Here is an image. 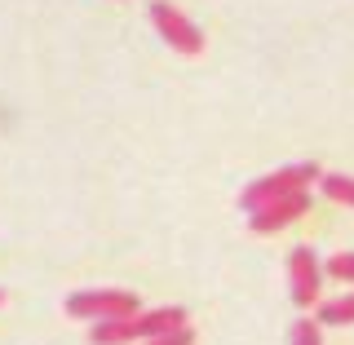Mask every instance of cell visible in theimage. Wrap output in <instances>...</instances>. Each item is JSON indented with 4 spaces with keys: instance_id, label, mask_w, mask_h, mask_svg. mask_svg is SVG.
I'll use <instances>...</instances> for the list:
<instances>
[{
    "instance_id": "obj_1",
    "label": "cell",
    "mask_w": 354,
    "mask_h": 345,
    "mask_svg": "<svg viewBox=\"0 0 354 345\" xmlns=\"http://www.w3.org/2000/svg\"><path fill=\"white\" fill-rule=\"evenodd\" d=\"M319 177H324V173H319V164H310V160L306 164H288V169H274V173L257 177V182H248V186H243V195H239V204L248 208V213H257V208L274 204V199L310 191Z\"/></svg>"
},
{
    "instance_id": "obj_2",
    "label": "cell",
    "mask_w": 354,
    "mask_h": 345,
    "mask_svg": "<svg viewBox=\"0 0 354 345\" xmlns=\"http://www.w3.org/2000/svg\"><path fill=\"white\" fill-rule=\"evenodd\" d=\"M66 315L71 319H88V324H102V319H133L142 315V301L124 288H93V292H71L66 297Z\"/></svg>"
},
{
    "instance_id": "obj_3",
    "label": "cell",
    "mask_w": 354,
    "mask_h": 345,
    "mask_svg": "<svg viewBox=\"0 0 354 345\" xmlns=\"http://www.w3.org/2000/svg\"><path fill=\"white\" fill-rule=\"evenodd\" d=\"M147 14H151V27L160 31L164 40H169V49L186 53V58L204 53V36H199V27H195V22L186 18L177 5H169V0H155V5L147 9Z\"/></svg>"
},
{
    "instance_id": "obj_4",
    "label": "cell",
    "mask_w": 354,
    "mask_h": 345,
    "mask_svg": "<svg viewBox=\"0 0 354 345\" xmlns=\"http://www.w3.org/2000/svg\"><path fill=\"white\" fill-rule=\"evenodd\" d=\"M288 288H292L297 306H319V292H324V265H319L315 248H292L288 252Z\"/></svg>"
},
{
    "instance_id": "obj_5",
    "label": "cell",
    "mask_w": 354,
    "mask_h": 345,
    "mask_svg": "<svg viewBox=\"0 0 354 345\" xmlns=\"http://www.w3.org/2000/svg\"><path fill=\"white\" fill-rule=\"evenodd\" d=\"M306 208H310V191L288 195V199H274V204H266V208H257V213H248V226L257 230V235H274V230L292 226V221L301 217Z\"/></svg>"
},
{
    "instance_id": "obj_6",
    "label": "cell",
    "mask_w": 354,
    "mask_h": 345,
    "mask_svg": "<svg viewBox=\"0 0 354 345\" xmlns=\"http://www.w3.org/2000/svg\"><path fill=\"white\" fill-rule=\"evenodd\" d=\"M186 328V310L182 306H160V310H142L133 315V341H155L164 332Z\"/></svg>"
},
{
    "instance_id": "obj_7",
    "label": "cell",
    "mask_w": 354,
    "mask_h": 345,
    "mask_svg": "<svg viewBox=\"0 0 354 345\" xmlns=\"http://www.w3.org/2000/svg\"><path fill=\"white\" fill-rule=\"evenodd\" d=\"M315 319H319V328H346V324H354V292L350 297H332V301H319Z\"/></svg>"
},
{
    "instance_id": "obj_8",
    "label": "cell",
    "mask_w": 354,
    "mask_h": 345,
    "mask_svg": "<svg viewBox=\"0 0 354 345\" xmlns=\"http://www.w3.org/2000/svg\"><path fill=\"white\" fill-rule=\"evenodd\" d=\"M319 191H324L332 204L354 208V177H346V173H324L319 177Z\"/></svg>"
},
{
    "instance_id": "obj_9",
    "label": "cell",
    "mask_w": 354,
    "mask_h": 345,
    "mask_svg": "<svg viewBox=\"0 0 354 345\" xmlns=\"http://www.w3.org/2000/svg\"><path fill=\"white\" fill-rule=\"evenodd\" d=\"M292 345H324V328H319V319H297V324H292Z\"/></svg>"
},
{
    "instance_id": "obj_10",
    "label": "cell",
    "mask_w": 354,
    "mask_h": 345,
    "mask_svg": "<svg viewBox=\"0 0 354 345\" xmlns=\"http://www.w3.org/2000/svg\"><path fill=\"white\" fill-rule=\"evenodd\" d=\"M324 274H332V279H341V283H354V252H337V257L324 265Z\"/></svg>"
},
{
    "instance_id": "obj_11",
    "label": "cell",
    "mask_w": 354,
    "mask_h": 345,
    "mask_svg": "<svg viewBox=\"0 0 354 345\" xmlns=\"http://www.w3.org/2000/svg\"><path fill=\"white\" fill-rule=\"evenodd\" d=\"M142 345H195V332H191V324H186V328H177V332H164V337H155V341H142Z\"/></svg>"
},
{
    "instance_id": "obj_12",
    "label": "cell",
    "mask_w": 354,
    "mask_h": 345,
    "mask_svg": "<svg viewBox=\"0 0 354 345\" xmlns=\"http://www.w3.org/2000/svg\"><path fill=\"white\" fill-rule=\"evenodd\" d=\"M0 301H5V292H0Z\"/></svg>"
}]
</instances>
